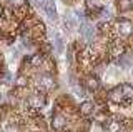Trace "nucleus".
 Returning a JSON list of instances; mask_svg holds the SVG:
<instances>
[{"label":"nucleus","instance_id":"obj_1","mask_svg":"<svg viewBox=\"0 0 133 132\" xmlns=\"http://www.w3.org/2000/svg\"><path fill=\"white\" fill-rule=\"evenodd\" d=\"M45 12L50 19H57V7L53 0H45Z\"/></svg>","mask_w":133,"mask_h":132},{"label":"nucleus","instance_id":"obj_2","mask_svg":"<svg viewBox=\"0 0 133 132\" xmlns=\"http://www.w3.org/2000/svg\"><path fill=\"white\" fill-rule=\"evenodd\" d=\"M131 30H133V27H131L130 22H127V20H122V22H120V32H122L123 35L131 34Z\"/></svg>","mask_w":133,"mask_h":132},{"label":"nucleus","instance_id":"obj_3","mask_svg":"<svg viewBox=\"0 0 133 132\" xmlns=\"http://www.w3.org/2000/svg\"><path fill=\"white\" fill-rule=\"evenodd\" d=\"M80 112L83 115H88L93 112V105H91V102H83V104L80 105Z\"/></svg>","mask_w":133,"mask_h":132},{"label":"nucleus","instance_id":"obj_4","mask_svg":"<svg viewBox=\"0 0 133 132\" xmlns=\"http://www.w3.org/2000/svg\"><path fill=\"white\" fill-rule=\"evenodd\" d=\"M82 34H83L85 39H91V37H93V27L88 25V23H85V25L82 27Z\"/></svg>","mask_w":133,"mask_h":132},{"label":"nucleus","instance_id":"obj_5","mask_svg":"<svg viewBox=\"0 0 133 132\" xmlns=\"http://www.w3.org/2000/svg\"><path fill=\"white\" fill-rule=\"evenodd\" d=\"M122 92H123V95L131 97L133 95V87H131V85H128V84H123L122 85Z\"/></svg>","mask_w":133,"mask_h":132},{"label":"nucleus","instance_id":"obj_6","mask_svg":"<svg viewBox=\"0 0 133 132\" xmlns=\"http://www.w3.org/2000/svg\"><path fill=\"white\" fill-rule=\"evenodd\" d=\"M55 45H57V52H58V53H63V50H65V47H63V40H62V37H60V35H57Z\"/></svg>","mask_w":133,"mask_h":132},{"label":"nucleus","instance_id":"obj_7","mask_svg":"<svg viewBox=\"0 0 133 132\" xmlns=\"http://www.w3.org/2000/svg\"><path fill=\"white\" fill-rule=\"evenodd\" d=\"M113 100H120V99L123 97V92H122V87H118V89H115L113 92H111V95H110Z\"/></svg>","mask_w":133,"mask_h":132},{"label":"nucleus","instance_id":"obj_8","mask_svg":"<svg viewBox=\"0 0 133 132\" xmlns=\"http://www.w3.org/2000/svg\"><path fill=\"white\" fill-rule=\"evenodd\" d=\"M88 87H90V89L98 87V82H97V79H88Z\"/></svg>","mask_w":133,"mask_h":132},{"label":"nucleus","instance_id":"obj_9","mask_svg":"<svg viewBox=\"0 0 133 132\" xmlns=\"http://www.w3.org/2000/svg\"><path fill=\"white\" fill-rule=\"evenodd\" d=\"M32 62H33V64H38V62H40V55H35L32 59Z\"/></svg>","mask_w":133,"mask_h":132}]
</instances>
